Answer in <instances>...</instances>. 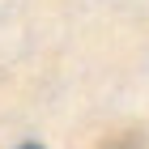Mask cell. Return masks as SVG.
<instances>
[{
  "instance_id": "6da1fadb",
  "label": "cell",
  "mask_w": 149,
  "mask_h": 149,
  "mask_svg": "<svg viewBox=\"0 0 149 149\" xmlns=\"http://www.w3.org/2000/svg\"><path fill=\"white\" fill-rule=\"evenodd\" d=\"M102 149H145V145H141V136H132V132H119V136H111Z\"/></svg>"
},
{
  "instance_id": "7a4b0ae2",
  "label": "cell",
  "mask_w": 149,
  "mask_h": 149,
  "mask_svg": "<svg viewBox=\"0 0 149 149\" xmlns=\"http://www.w3.org/2000/svg\"><path fill=\"white\" fill-rule=\"evenodd\" d=\"M17 149H43V145H30V141H26V145H17Z\"/></svg>"
}]
</instances>
